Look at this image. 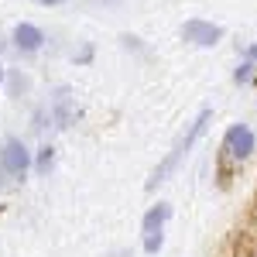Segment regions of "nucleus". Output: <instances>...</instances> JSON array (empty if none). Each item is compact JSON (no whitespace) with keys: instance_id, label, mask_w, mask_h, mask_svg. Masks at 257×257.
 Returning a JSON list of instances; mask_svg holds the SVG:
<instances>
[{"instance_id":"nucleus-1","label":"nucleus","mask_w":257,"mask_h":257,"mask_svg":"<svg viewBox=\"0 0 257 257\" xmlns=\"http://www.w3.org/2000/svg\"><path fill=\"white\" fill-rule=\"evenodd\" d=\"M209 123H213V106H202L196 117L189 120V127L178 134V141L172 144V151H168V155L155 165V172H151V175H148V182H144V192H158V185H165L168 178L175 175L178 168H182V161L189 158V151H192L199 141H202V134L209 131Z\"/></svg>"},{"instance_id":"nucleus-2","label":"nucleus","mask_w":257,"mask_h":257,"mask_svg":"<svg viewBox=\"0 0 257 257\" xmlns=\"http://www.w3.org/2000/svg\"><path fill=\"white\" fill-rule=\"evenodd\" d=\"M223 158H230L233 165H243V161L250 158L257 151V134H254V127L250 123H230L226 131H223Z\"/></svg>"},{"instance_id":"nucleus-3","label":"nucleus","mask_w":257,"mask_h":257,"mask_svg":"<svg viewBox=\"0 0 257 257\" xmlns=\"http://www.w3.org/2000/svg\"><path fill=\"white\" fill-rule=\"evenodd\" d=\"M0 168L7 172V178H28L35 168V151L21 138H4L0 144Z\"/></svg>"},{"instance_id":"nucleus-4","label":"nucleus","mask_w":257,"mask_h":257,"mask_svg":"<svg viewBox=\"0 0 257 257\" xmlns=\"http://www.w3.org/2000/svg\"><path fill=\"white\" fill-rule=\"evenodd\" d=\"M178 35H182L185 45H196V48H216L219 41H223V24L206 21V18H189L182 28H178Z\"/></svg>"},{"instance_id":"nucleus-5","label":"nucleus","mask_w":257,"mask_h":257,"mask_svg":"<svg viewBox=\"0 0 257 257\" xmlns=\"http://www.w3.org/2000/svg\"><path fill=\"white\" fill-rule=\"evenodd\" d=\"M45 45H48V35H45V28H38L35 21H18L11 28V48L18 55H38Z\"/></svg>"},{"instance_id":"nucleus-6","label":"nucleus","mask_w":257,"mask_h":257,"mask_svg":"<svg viewBox=\"0 0 257 257\" xmlns=\"http://www.w3.org/2000/svg\"><path fill=\"white\" fill-rule=\"evenodd\" d=\"M48 113H52V123L59 127V131H69L76 117H79V110H76V96H72V89L69 86H59L52 96H48Z\"/></svg>"},{"instance_id":"nucleus-7","label":"nucleus","mask_w":257,"mask_h":257,"mask_svg":"<svg viewBox=\"0 0 257 257\" xmlns=\"http://www.w3.org/2000/svg\"><path fill=\"white\" fill-rule=\"evenodd\" d=\"M168 219H172V202H161V199L151 202L141 216V233H158V230H165Z\"/></svg>"},{"instance_id":"nucleus-8","label":"nucleus","mask_w":257,"mask_h":257,"mask_svg":"<svg viewBox=\"0 0 257 257\" xmlns=\"http://www.w3.org/2000/svg\"><path fill=\"white\" fill-rule=\"evenodd\" d=\"M4 93L11 99H24L31 96V76L24 69H7V82H4Z\"/></svg>"},{"instance_id":"nucleus-9","label":"nucleus","mask_w":257,"mask_h":257,"mask_svg":"<svg viewBox=\"0 0 257 257\" xmlns=\"http://www.w3.org/2000/svg\"><path fill=\"white\" fill-rule=\"evenodd\" d=\"M52 168H55V144L52 141H45L38 144V151H35V175H52Z\"/></svg>"},{"instance_id":"nucleus-10","label":"nucleus","mask_w":257,"mask_h":257,"mask_svg":"<svg viewBox=\"0 0 257 257\" xmlns=\"http://www.w3.org/2000/svg\"><path fill=\"white\" fill-rule=\"evenodd\" d=\"M254 76H257V62L240 59V65L233 69V76H230V79L237 82V86H247V82H254Z\"/></svg>"},{"instance_id":"nucleus-11","label":"nucleus","mask_w":257,"mask_h":257,"mask_svg":"<svg viewBox=\"0 0 257 257\" xmlns=\"http://www.w3.org/2000/svg\"><path fill=\"white\" fill-rule=\"evenodd\" d=\"M144 254L148 257H158L161 250H165V230H158V233H144Z\"/></svg>"},{"instance_id":"nucleus-12","label":"nucleus","mask_w":257,"mask_h":257,"mask_svg":"<svg viewBox=\"0 0 257 257\" xmlns=\"http://www.w3.org/2000/svg\"><path fill=\"white\" fill-rule=\"evenodd\" d=\"M120 45H123L127 52H138V55H144V52H148V45H144L138 35H131V31H123V35H120Z\"/></svg>"},{"instance_id":"nucleus-13","label":"nucleus","mask_w":257,"mask_h":257,"mask_svg":"<svg viewBox=\"0 0 257 257\" xmlns=\"http://www.w3.org/2000/svg\"><path fill=\"white\" fill-rule=\"evenodd\" d=\"M72 62H76V65H89V62H93V45H82L79 52L72 55Z\"/></svg>"},{"instance_id":"nucleus-14","label":"nucleus","mask_w":257,"mask_h":257,"mask_svg":"<svg viewBox=\"0 0 257 257\" xmlns=\"http://www.w3.org/2000/svg\"><path fill=\"white\" fill-rule=\"evenodd\" d=\"M240 59L257 62V41H250V45H240Z\"/></svg>"},{"instance_id":"nucleus-15","label":"nucleus","mask_w":257,"mask_h":257,"mask_svg":"<svg viewBox=\"0 0 257 257\" xmlns=\"http://www.w3.org/2000/svg\"><path fill=\"white\" fill-rule=\"evenodd\" d=\"M4 82H7V65H4V59H0V93H4Z\"/></svg>"},{"instance_id":"nucleus-16","label":"nucleus","mask_w":257,"mask_h":257,"mask_svg":"<svg viewBox=\"0 0 257 257\" xmlns=\"http://www.w3.org/2000/svg\"><path fill=\"white\" fill-rule=\"evenodd\" d=\"M41 7H62V4H65V0H38Z\"/></svg>"},{"instance_id":"nucleus-17","label":"nucleus","mask_w":257,"mask_h":257,"mask_svg":"<svg viewBox=\"0 0 257 257\" xmlns=\"http://www.w3.org/2000/svg\"><path fill=\"white\" fill-rule=\"evenodd\" d=\"M106 257H131V250H127V247H120V250H113V254H106Z\"/></svg>"},{"instance_id":"nucleus-18","label":"nucleus","mask_w":257,"mask_h":257,"mask_svg":"<svg viewBox=\"0 0 257 257\" xmlns=\"http://www.w3.org/2000/svg\"><path fill=\"white\" fill-rule=\"evenodd\" d=\"M4 185H7V172L0 168V189H4Z\"/></svg>"},{"instance_id":"nucleus-19","label":"nucleus","mask_w":257,"mask_h":257,"mask_svg":"<svg viewBox=\"0 0 257 257\" xmlns=\"http://www.w3.org/2000/svg\"><path fill=\"white\" fill-rule=\"evenodd\" d=\"M7 45H11V38H4V35H0V52H4Z\"/></svg>"},{"instance_id":"nucleus-20","label":"nucleus","mask_w":257,"mask_h":257,"mask_svg":"<svg viewBox=\"0 0 257 257\" xmlns=\"http://www.w3.org/2000/svg\"><path fill=\"white\" fill-rule=\"evenodd\" d=\"M103 4H120V0H103Z\"/></svg>"}]
</instances>
